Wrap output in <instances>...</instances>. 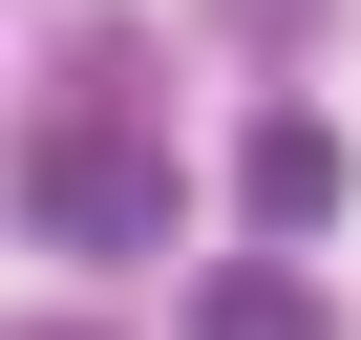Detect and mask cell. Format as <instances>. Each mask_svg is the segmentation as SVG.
<instances>
[{"label":"cell","instance_id":"1","mask_svg":"<svg viewBox=\"0 0 361 340\" xmlns=\"http://www.w3.org/2000/svg\"><path fill=\"white\" fill-rule=\"evenodd\" d=\"M170 149L149 128H85V107H43V149H22V234L43 255H85V277H128V255H170Z\"/></svg>","mask_w":361,"mask_h":340},{"label":"cell","instance_id":"2","mask_svg":"<svg viewBox=\"0 0 361 340\" xmlns=\"http://www.w3.org/2000/svg\"><path fill=\"white\" fill-rule=\"evenodd\" d=\"M170 340H340V298H319L298 255H213V277H192V319H170Z\"/></svg>","mask_w":361,"mask_h":340},{"label":"cell","instance_id":"3","mask_svg":"<svg viewBox=\"0 0 361 340\" xmlns=\"http://www.w3.org/2000/svg\"><path fill=\"white\" fill-rule=\"evenodd\" d=\"M234 192H255V234H319V213H340V128H319V107H276V128L234 149Z\"/></svg>","mask_w":361,"mask_h":340},{"label":"cell","instance_id":"4","mask_svg":"<svg viewBox=\"0 0 361 340\" xmlns=\"http://www.w3.org/2000/svg\"><path fill=\"white\" fill-rule=\"evenodd\" d=\"M213 22H234V43H319V0H213Z\"/></svg>","mask_w":361,"mask_h":340},{"label":"cell","instance_id":"5","mask_svg":"<svg viewBox=\"0 0 361 340\" xmlns=\"http://www.w3.org/2000/svg\"><path fill=\"white\" fill-rule=\"evenodd\" d=\"M22 340H106V319H22Z\"/></svg>","mask_w":361,"mask_h":340}]
</instances>
